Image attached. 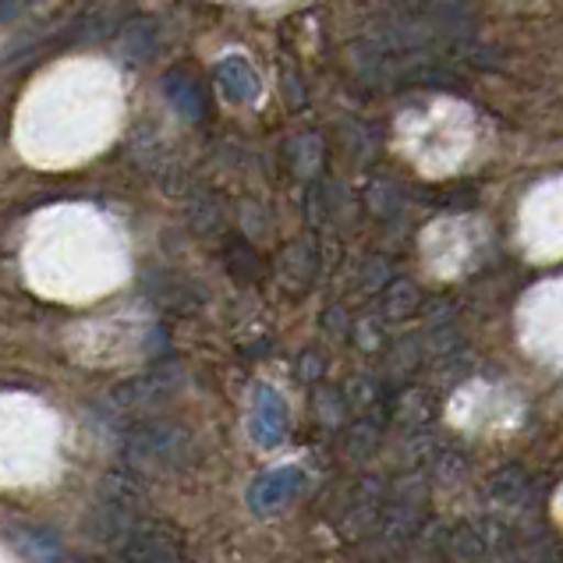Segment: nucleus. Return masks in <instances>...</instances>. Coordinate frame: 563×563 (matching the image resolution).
<instances>
[{"instance_id": "obj_3", "label": "nucleus", "mask_w": 563, "mask_h": 563, "mask_svg": "<svg viewBox=\"0 0 563 563\" xmlns=\"http://www.w3.org/2000/svg\"><path fill=\"white\" fill-rule=\"evenodd\" d=\"M164 96L167 103L178 110L185 121H202L206 118V92L199 86V75L188 68H170L164 75Z\"/></svg>"}, {"instance_id": "obj_6", "label": "nucleus", "mask_w": 563, "mask_h": 563, "mask_svg": "<svg viewBox=\"0 0 563 563\" xmlns=\"http://www.w3.org/2000/svg\"><path fill=\"white\" fill-rule=\"evenodd\" d=\"M291 159H295L298 174H312V170H319V159H323V142H319L316 135H301V139H295Z\"/></svg>"}, {"instance_id": "obj_7", "label": "nucleus", "mask_w": 563, "mask_h": 563, "mask_svg": "<svg viewBox=\"0 0 563 563\" xmlns=\"http://www.w3.org/2000/svg\"><path fill=\"white\" fill-rule=\"evenodd\" d=\"M29 4H32V0H0V25H4V22H14Z\"/></svg>"}, {"instance_id": "obj_1", "label": "nucleus", "mask_w": 563, "mask_h": 563, "mask_svg": "<svg viewBox=\"0 0 563 563\" xmlns=\"http://www.w3.org/2000/svg\"><path fill=\"white\" fill-rule=\"evenodd\" d=\"M121 560L124 563H181V539L170 525L142 521L121 536Z\"/></svg>"}, {"instance_id": "obj_5", "label": "nucleus", "mask_w": 563, "mask_h": 563, "mask_svg": "<svg viewBox=\"0 0 563 563\" xmlns=\"http://www.w3.org/2000/svg\"><path fill=\"white\" fill-rule=\"evenodd\" d=\"M118 46L124 60H150L159 46V32L153 19H128L124 29L118 32Z\"/></svg>"}, {"instance_id": "obj_2", "label": "nucleus", "mask_w": 563, "mask_h": 563, "mask_svg": "<svg viewBox=\"0 0 563 563\" xmlns=\"http://www.w3.org/2000/svg\"><path fill=\"white\" fill-rule=\"evenodd\" d=\"M128 4L124 0H96L82 14H75L68 25H60V46H78V43H100L107 36L124 29Z\"/></svg>"}, {"instance_id": "obj_4", "label": "nucleus", "mask_w": 563, "mask_h": 563, "mask_svg": "<svg viewBox=\"0 0 563 563\" xmlns=\"http://www.w3.org/2000/svg\"><path fill=\"white\" fill-rule=\"evenodd\" d=\"M217 86L231 103H252L260 96V75L245 57H228L217 64Z\"/></svg>"}]
</instances>
